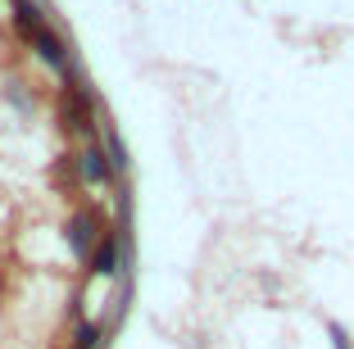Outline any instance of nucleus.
I'll return each mask as SVG.
<instances>
[{"label": "nucleus", "instance_id": "f257e3e1", "mask_svg": "<svg viewBox=\"0 0 354 349\" xmlns=\"http://www.w3.org/2000/svg\"><path fill=\"white\" fill-rule=\"evenodd\" d=\"M104 232H109V227H104L91 209H77V214L68 218V249H73V254H82V258H91L95 240H100Z\"/></svg>", "mask_w": 354, "mask_h": 349}, {"label": "nucleus", "instance_id": "f03ea898", "mask_svg": "<svg viewBox=\"0 0 354 349\" xmlns=\"http://www.w3.org/2000/svg\"><path fill=\"white\" fill-rule=\"evenodd\" d=\"M123 245H127V240L118 236V232H104V236L95 240V249H91V272H95V277H114L118 258H123Z\"/></svg>", "mask_w": 354, "mask_h": 349}, {"label": "nucleus", "instance_id": "7ed1b4c3", "mask_svg": "<svg viewBox=\"0 0 354 349\" xmlns=\"http://www.w3.org/2000/svg\"><path fill=\"white\" fill-rule=\"evenodd\" d=\"M28 41H32V50H37V59H41V64H50V68L68 73V55H64V41H59V37H55L50 28H41V32H32Z\"/></svg>", "mask_w": 354, "mask_h": 349}, {"label": "nucleus", "instance_id": "20e7f679", "mask_svg": "<svg viewBox=\"0 0 354 349\" xmlns=\"http://www.w3.org/2000/svg\"><path fill=\"white\" fill-rule=\"evenodd\" d=\"M77 168H82V182L86 186H104L109 177H114V168H109V159H104L100 145H91V150L82 154V164H77Z\"/></svg>", "mask_w": 354, "mask_h": 349}, {"label": "nucleus", "instance_id": "39448f33", "mask_svg": "<svg viewBox=\"0 0 354 349\" xmlns=\"http://www.w3.org/2000/svg\"><path fill=\"white\" fill-rule=\"evenodd\" d=\"M14 23H19L23 37L41 32V5H37V0H14Z\"/></svg>", "mask_w": 354, "mask_h": 349}, {"label": "nucleus", "instance_id": "423d86ee", "mask_svg": "<svg viewBox=\"0 0 354 349\" xmlns=\"http://www.w3.org/2000/svg\"><path fill=\"white\" fill-rule=\"evenodd\" d=\"M73 345H77V349H95V345H100V327H95V322H82Z\"/></svg>", "mask_w": 354, "mask_h": 349}]
</instances>
